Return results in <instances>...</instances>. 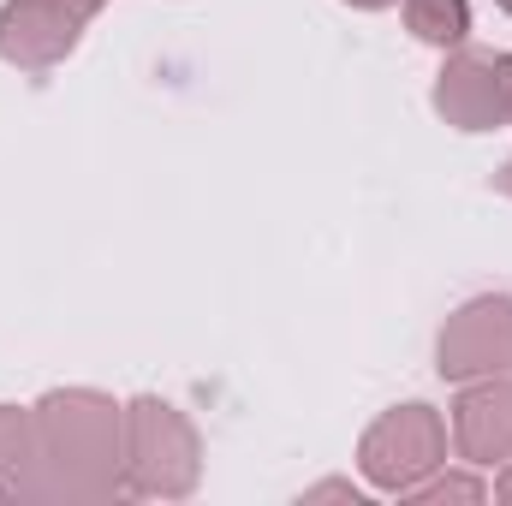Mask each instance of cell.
Here are the masks:
<instances>
[{"label": "cell", "mask_w": 512, "mask_h": 506, "mask_svg": "<svg viewBox=\"0 0 512 506\" xmlns=\"http://www.w3.org/2000/svg\"><path fill=\"white\" fill-rule=\"evenodd\" d=\"M36 471L30 506H108L131 501L126 483V405L96 387H54L30 405Z\"/></svg>", "instance_id": "1"}, {"label": "cell", "mask_w": 512, "mask_h": 506, "mask_svg": "<svg viewBox=\"0 0 512 506\" xmlns=\"http://www.w3.org/2000/svg\"><path fill=\"white\" fill-rule=\"evenodd\" d=\"M126 483L131 501H185L203 483L197 423L161 393H137L126 405Z\"/></svg>", "instance_id": "2"}, {"label": "cell", "mask_w": 512, "mask_h": 506, "mask_svg": "<svg viewBox=\"0 0 512 506\" xmlns=\"http://www.w3.org/2000/svg\"><path fill=\"white\" fill-rule=\"evenodd\" d=\"M441 465H447V423H441V411L423 405V399L382 411V417L364 429V441H358V471H364V483L382 489V495L417 489V483H423L429 471H441Z\"/></svg>", "instance_id": "3"}, {"label": "cell", "mask_w": 512, "mask_h": 506, "mask_svg": "<svg viewBox=\"0 0 512 506\" xmlns=\"http://www.w3.org/2000/svg\"><path fill=\"white\" fill-rule=\"evenodd\" d=\"M435 370H441V381L512 376V298L507 292H483V298L459 304L441 322Z\"/></svg>", "instance_id": "4"}, {"label": "cell", "mask_w": 512, "mask_h": 506, "mask_svg": "<svg viewBox=\"0 0 512 506\" xmlns=\"http://www.w3.org/2000/svg\"><path fill=\"white\" fill-rule=\"evenodd\" d=\"M435 114L453 131H495L507 126V90H501V54L459 42L447 66L435 72Z\"/></svg>", "instance_id": "5"}, {"label": "cell", "mask_w": 512, "mask_h": 506, "mask_svg": "<svg viewBox=\"0 0 512 506\" xmlns=\"http://www.w3.org/2000/svg\"><path fill=\"white\" fill-rule=\"evenodd\" d=\"M84 36V12L66 0H6L0 6V60L18 72H48L60 66Z\"/></svg>", "instance_id": "6"}, {"label": "cell", "mask_w": 512, "mask_h": 506, "mask_svg": "<svg viewBox=\"0 0 512 506\" xmlns=\"http://www.w3.org/2000/svg\"><path fill=\"white\" fill-rule=\"evenodd\" d=\"M453 447L477 471H495V465L512 459V376L459 381V399H453Z\"/></svg>", "instance_id": "7"}, {"label": "cell", "mask_w": 512, "mask_h": 506, "mask_svg": "<svg viewBox=\"0 0 512 506\" xmlns=\"http://www.w3.org/2000/svg\"><path fill=\"white\" fill-rule=\"evenodd\" d=\"M36 471V417L24 405H0V501H30Z\"/></svg>", "instance_id": "8"}, {"label": "cell", "mask_w": 512, "mask_h": 506, "mask_svg": "<svg viewBox=\"0 0 512 506\" xmlns=\"http://www.w3.org/2000/svg\"><path fill=\"white\" fill-rule=\"evenodd\" d=\"M405 24L429 48H459L471 36V0H405Z\"/></svg>", "instance_id": "9"}, {"label": "cell", "mask_w": 512, "mask_h": 506, "mask_svg": "<svg viewBox=\"0 0 512 506\" xmlns=\"http://www.w3.org/2000/svg\"><path fill=\"white\" fill-rule=\"evenodd\" d=\"M399 501H417V506H441V501H489V483L483 477H441V471H429L417 489H405Z\"/></svg>", "instance_id": "10"}, {"label": "cell", "mask_w": 512, "mask_h": 506, "mask_svg": "<svg viewBox=\"0 0 512 506\" xmlns=\"http://www.w3.org/2000/svg\"><path fill=\"white\" fill-rule=\"evenodd\" d=\"M304 501H352V506H364V489H352V483H316V489H304Z\"/></svg>", "instance_id": "11"}, {"label": "cell", "mask_w": 512, "mask_h": 506, "mask_svg": "<svg viewBox=\"0 0 512 506\" xmlns=\"http://www.w3.org/2000/svg\"><path fill=\"white\" fill-rule=\"evenodd\" d=\"M501 90H507V126H512V54H501Z\"/></svg>", "instance_id": "12"}, {"label": "cell", "mask_w": 512, "mask_h": 506, "mask_svg": "<svg viewBox=\"0 0 512 506\" xmlns=\"http://www.w3.org/2000/svg\"><path fill=\"white\" fill-rule=\"evenodd\" d=\"M495 501L512 506V459H507V471H501V483H495Z\"/></svg>", "instance_id": "13"}, {"label": "cell", "mask_w": 512, "mask_h": 506, "mask_svg": "<svg viewBox=\"0 0 512 506\" xmlns=\"http://www.w3.org/2000/svg\"><path fill=\"white\" fill-rule=\"evenodd\" d=\"M66 6H72V12H84V18H96V12H102L108 0H66Z\"/></svg>", "instance_id": "14"}, {"label": "cell", "mask_w": 512, "mask_h": 506, "mask_svg": "<svg viewBox=\"0 0 512 506\" xmlns=\"http://www.w3.org/2000/svg\"><path fill=\"white\" fill-rule=\"evenodd\" d=\"M495 191H501V197H512V161L501 167V173H495Z\"/></svg>", "instance_id": "15"}, {"label": "cell", "mask_w": 512, "mask_h": 506, "mask_svg": "<svg viewBox=\"0 0 512 506\" xmlns=\"http://www.w3.org/2000/svg\"><path fill=\"white\" fill-rule=\"evenodd\" d=\"M346 6H358V12H382V6H399V0H346Z\"/></svg>", "instance_id": "16"}, {"label": "cell", "mask_w": 512, "mask_h": 506, "mask_svg": "<svg viewBox=\"0 0 512 506\" xmlns=\"http://www.w3.org/2000/svg\"><path fill=\"white\" fill-rule=\"evenodd\" d=\"M495 6H501V12H512V0H495Z\"/></svg>", "instance_id": "17"}]
</instances>
